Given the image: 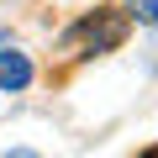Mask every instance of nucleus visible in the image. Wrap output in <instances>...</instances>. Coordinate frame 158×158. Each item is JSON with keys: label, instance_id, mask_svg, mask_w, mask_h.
Instances as JSON below:
<instances>
[{"label": "nucleus", "instance_id": "1", "mask_svg": "<svg viewBox=\"0 0 158 158\" xmlns=\"http://www.w3.org/2000/svg\"><path fill=\"white\" fill-rule=\"evenodd\" d=\"M127 37V11L116 6H100L90 16H79L69 32H63V53L69 58H90V53H111L116 42Z\"/></svg>", "mask_w": 158, "mask_h": 158}, {"label": "nucleus", "instance_id": "2", "mask_svg": "<svg viewBox=\"0 0 158 158\" xmlns=\"http://www.w3.org/2000/svg\"><path fill=\"white\" fill-rule=\"evenodd\" d=\"M32 85V58L21 53V48H0V90H27Z\"/></svg>", "mask_w": 158, "mask_h": 158}, {"label": "nucleus", "instance_id": "3", "mask_svg": "<svg viewBox=\"0 0 158 158\" xmlns=\"http://www.w3.org/2000/svg\"><path fill=\"white\" fill-rule=\"evenodd\" d=\"M132 16L142 27H158V0H132Z\"/></svg>", "mask_w": 158, "mask_h": 158}, {"label": "nucleus", "instance_id": "4", "mask_svg": "<svg viewBox=\"0 0 158 158\" xmlns=\"http://www.w3.org/2000/svg\"><path fill=\"white\" fill-rule=\"evenodd\" d=\"M6 158H37V153H32V148H11Z\"/></svg>", "mask_w": 158, "mask_h": 158}, {"label": "nucleus", "instance_id": "5", "mask_svg": "<svg viewBox=\"0 0 158 158\" xmlns=\"http://www.w3.org/2000/svg\"><path fill=\"white\" fill-rule=\"evenodd\" d=\"M142 158H158V148H148V153H142Z\"/></svg>", "mask_w": 158, "mask_h": 158}]
</instances>
